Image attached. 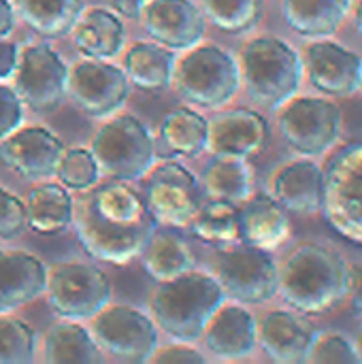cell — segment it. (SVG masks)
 Here are the masks:
<instances>
[{"instance_id": "21", "label": "cell", "mask_w": 362, "mask_h": 364, "mask_svg": "<svg viewBox=\"0 0 362 364\" xmlns=\"http://www.w3.org/2000/svg\"><path fill=\"white\" fill-rule=\"evenodd\" d=\"M273 198L288 211L314 215L322 211L324 168L314 160H294L273 177Z\"/></svg>"}, {"instance_id": "5", "label": "cell", "mask_w": 362, "mask_h": 364, "mask_svg": "<svg viewBox=\"0 0 362 364\" xmlns=\"http://www.w3.org/2000/svg\"><path fill=\"white\" fill-rule=\"evenodd\" d=\"M173 75L179 96L203 109L228 105L241 81L235 58L215 45H194V49L181 58Z\"/></svg>"}, {"instance_id": "38", "label": "cell", "mask_w": 362, "mask_h": 364, "mask_svg": "<svg viewBox=\"0 0 362 364\" xmlns=\"http://www.w3.org/2000/svg\"><path fill=\"white\" fill-rule=\"evenodd\" d=\"M26 226V205L15 194L0 188V239H15Z\"/></svg>"}, {"instance_id": "32", "label": "cell", "mask_w": 362, "mask_h": 364, "mask_svg": "<svg viewBox=\"0 0 362 364\" xmlns=\"http://www.w3.org/2000/svg\"><path fill=\"white\" fill-rule=\"evenodd\" d=\"M203 183L209 198L241 205L252 196V166L245 158L215 156L203 173Z\"/></svg>"}, {"instance_id": "6", "label": "cell", "mask_w": 362, "mask_h": 364, "mask_svg": "<svg viewBox=\"0 0 362 364\" xmlns=\"http://www.w3.org/2000/svg\"><path fill=\"white\" fill-rule=\"evenodd\" d=\"M92 154L100 175L113 181H134L154 164V141L137 117L119 115L96 132Z\"/></svg>"}, {"instance_id": "2", "label": "cell", "mask_w": 362, "mask_h": 364, "mask_svg": "<svg viewBox=\"0 0 362 364\" xmlns=\"http://www.w3.org/2000/svg\"><path fill=\"white\" fill-rule=\"evenodd\" d=\"M348 288L344 256L320 243H303L284 262L277 292L299 314H324L348 296Z\"/></svg>"}, {"instance_id": "13", "label": "cell", "mask_w": 362, "mask_h": 364, "mask_svg": "<svg viewBox=\"0 0 362 364\" xmlns=\"http://www.w3.org/2000/svg\"><path fill=\"white\" fill-rule=\"evenodd\" d=\"M68 68L62 58L45 43L21 51L15 68V90L23 105L38 113L53 111L66 96Z\"/></svg>"}, {"instance_id": "28", "label": "cell", "mask_w": 362, "mask_h": 364, "mask_svg": "<svg viewBox=\"0 0 362 364\" xmlns=\"http://www.w3.org/2000/svg\"><path fill=\"white\" fill-rule=\"evenodd\" d=\"M102 360L92 333L75 320L55 322L45 335V363L49 364H96Z\"/></svg>"}, {"instance_id": "11", "label": "cell", "mask_w": 362, "mask_h": 364, "mask_svg": "<svg viewBox=\"0 0 362 364\" xmlns=\"http://www.w3.org/2000/svg\"><path fill=\"white\" fill-rule=\"evenodd\" d=\"M92 318V337L98 350L107 352L115 360L145 363L156 352V326L139 309L126 305H105Z\"/></svg>"}, {"instance_id": "23", "label": "cell", "mask_w": 362, "mask_h": 364, "mask_svg": "<svg viewBox=\"0 0 362 364\" xmlns=\"http://www.w3.org/2000/svg\"><path fill=\"white\" fill-rule=\"evenodd\" d=\"M47 271L26 252H0V316L19 309L45 292Z\"/></svg>"}, {"instance_id": "18", "label": "cell", "mask_w": 362, "mask_h": 364, "mask_svg": "<svg viewBox=\"0 0 362 364\" xmlns=\"http://www.w3.org/2000/svg\"><path fill=\"white\" fill-rule=\"evenodd\" d=\"M139 17L145 32L171 51L192 49L205 32V17L190 0H149Z\"/></svg>"}, {"instance_id": "31", "label": "cell", "mask_w": 362, "mask_h": 364, "mask_svg": "<svg viewBox=\"0 0 362 364\" xmlns=\"http://www.w3.org/2000/svg\"><path fill=\"white\" fill-rule=\"evenodd\" d=\"M15 6L23 23L45 38L68 34L83 13V0H15Z\"/></svg>"}, {"instance_id": "46", "label": "cell", "mask_w": 362, "mask_h": 364, "mask_svg": "<svg viewBox=\"0 0 362 364\" xmlns=\"http://www.w3.org/2000/svg\"><path fill=\"white\" fill-rule=\"evenodd\" d=\"M356 352H358V358H361L362 363V331L361 335H358V339H356Z\"/></svg>"}, {"instance_id": "44", "label": "cell", "mask_w": 362, "mask_h": 364, "mask_svg": "<svg viewBox=\"0 0 362 364\" xmlns=\"http://www.w3.org/2000/svg\"><path fill=\"white\" fill-rule=\"evenodd\" d=\"M13 6L9 0H0V38H4L13 30Z\"/></svg>"}, {"instance_id": "9", "label": "cell", "mask_w": 362, "mask_h": 364, "mask_svg": "<svg viewBox=\"0 0 362 364\" xmlns=\"http://www.w3.org/2000/svg\"><path fill=\"white\" fill-rule=\"evenodd\" d=\"M280 130L290 149L303 158L324 156L341 136V111L333 100L318 96H292L282 105Z\"/></svg>"}, {"instance_id": "34", "label": "cell", "mask_w": 362, "mask_h": 364, "mask_svg": "<svg viewBox=\"0 0 362 364\" xmlns=\"http://www.w3.org/2000/svg\"><path fill=\"white\" fill-rule=\"evenodd\" d=\"M203 9L218 30L239 34L258 23L262 0H203Z\"/></svg>"}, {"instance_id": "19", "label": "cell", "mask_w": 362, "mask_h": 364, "mask_svg": "<svg viewBox=\"0 0 362 364\" xmlns=\"http://www.w3.org/2000/svg\"><path fill=\"white\" fill-rule=\"evenodd\" d=\"M314 337L316 331L303 316L284 309L269 311L258 326V343L275 363H307Z\"/></svg>"}, {"instance_id": "3", "label": "cell", "mask_w": 362, "mask_h": 364, "mask_svg": "<svg viewBox=\"0 0 362 364\" xmlns=\"http://www.w3.org/2000/svg\"><path fill=\"white\" fill-rule=\"evenodd\" d=\"M224 299L226 294L215 277L192 269L169 282H158L149 307L158 326L169 337L192 343L203 335L209 318Z\"/></svg>"}, {"instance_id": "16", "label": "cell", "mask_w": 362, "mask_h": 364, "mask_svg": "<svg viewBox=\"0 0 362 364\" xmlns=\"http://www.w3.org/2000/svg\"><path fill=\"white\" fill-rule=\"evenodd\" d=\"M64 151V143L53 132L30 126L2 139L0 160L26 179H47L55 175Z\"/></svg>"}, {"instance_id": "41", "label": "cell", "mask_w": 362, "mask_h": 364, "mask_svg": "<svg viewBox=\"0 0 362 364\" xmlns=\"http://www.w3.org/2000/svg\"><path fill=\"white\" fill-rule=\"evenodd\" d=\"M17 45L0 38V79H6L17 68Z\"/></svg>"}, {"instance_id": "12", "label": "cell", "mask_w": 362, "mask_h": 364, "mask_svg": "<svg viewBox=\"0 0 362 364\" xmlns=\"http://www.w3.org/2000/svg\"><path fill=\"white\" fill-rule=\"evenodd\" d=\"M141 179L143 200L154 220L173 228H186L201 205L196 177L177 162H164L149 168Z\"/></svg>"}, {"instance_id": "37", "label": "cell", "mask_w": 362, "mask_h": 364, "mask_svg": "<svg viewBox=\"0 0 362 364\" xmlns=\"http://www.w3.org/2000/svg\"><path fill=\"white\" fill-rule=\"evenodd\" d=\"M307 363L352 364L361 363V358L356 352V343H352L348 337L339 333H322L314 337V343L307 354Z\"/></svg>"}, {"instance_id": "20", "label": "cell", "mask_w": 362, "mask_h": 364, "mask_svg": "<svg viewBox=\"0 0 362 364\" xmlns=\"http://www.w3.org/2000/svg\"><path fill=\"white\" fill-rule=\"evenodd\" d=\"M205 346L211 354L226 360L245 358L256 350L258 326L254 316L241 305H220L209 318L205 331Z\"/></svg>"}, {"instance_id": "15", "label": "cell", "mask_w": 362, "mask_h": 364, "mask_svg": "<svg viewBox=\"0 0 362 364\" xmlns=\"http://www.w3.org/2000/svg\"><path fill=\"white\" fill-rule=\"evenodd\" d=\"M303 68L312 85L329 96H352L362 85V58L335 41L312 43Z\"/></svg>"}, {"instance_id": "7", "label": "cell", "mask_w": 362, "mask_h": 364, "mask_svg": "<svg viewBox=\"0 0 362 364\" xmlns=\"http://www.w3.org/2000/svg\"><path fill=\"white\" fill-rule=\"evenodd\" d=\"M322 213L335 232L362 245V143L337 151L324 168Z\"/></svg>"}, {"instance_id": "39", "label": "cell", "mask_w": 362, "mask_h": 364, "mask_svg": "<svg viewBox=\"0 0 362 364\" xmlns=\"http://www.w3.org/2000/svg\"><path fill=\"white\" fill-rule=\"evenodd\" d=\"M21 117H23V111H21V98L17 96V92H13L6 85H0V141L9 136L13 130H17Z\"/></svg>"}, {"instance_id": "30", "label": "cell", "mask_w": 362, "mask_h": 364, "mask_svg": "<svg viewBox=\"0 0 362 364\" xmlns=\"http://www.w3.org/2000/svg\"><path fill=\"white\" fill-rule=\"evenodd\" d=\"M190 232L209 245L228 247L241 241V224H239V207L228 200L209 198L201 203L194 218L186 226Z\"/></svg>"}, {"instance_id": "1", "label": "cell", "mask_w": 362, "mask_h": 364, "mask_svg": "<svg viewBox=\"0 0 362 364\" xmlns=\"http://www.w3.org/2000/svg\"><path fill=\"white\" fill-rule=\"evenodd\" d=\"M75 235L96 260L128 264L141 256L158 222L126 181H109L83 194L73 209Z\"/></svg>"}, {"instance_id": "24", "label": "cell", "mask_w": 362, "mask_h": 364, "mask_svg": "<svg viewBox=\"0 0 362 364\" xmlns=\"http://www.w3.org/2000/svg\"><path fill=\"white\" fill-rule=\"evenodd\" d=\"M352 0H284L286 23L307 38L333 36L346 21Z\"/></svg>"}, {"instance_id": "26", "label": "cell", "mask_w": 362, "mask_h": 364, "mask_svg": "<svg viewBox=\"0 0 362 364\" xmlns=\"http://www.w3.org/2000/svg\"><path fill=\"white\" fill-rule=\"evenodd\" d=\"M75 47L94 60H107L119 53L124 45V26L119 17L107 9H90L79 15L73 28Z\"/></svg>"}, {"instance_id": "25", "label": "cell", "mask_w": 362, "mask_h": 364, "mask_svg": "<svg viewBox=\"0 0 362 364\" xmlns=\"http://www.w3.org/2000/svg\"><path fill=\"white\" fill-rule=\"evenodd\" d=\"M141 264L151 279L169 282L194 269V254L173 226L156 228L141 252Z\"/></svg>"}, {"instance_id": "22", "label": "cell", "mask_w": 362, "mask_h": 364, "mask_svg": "<svg viewBox=\"0 0 362 364\" xmlns=\"http://www.w3.org/2000/svg\"><path fill=\"white\" fill-rule=\"evenodd\" d=\"M241 241L271 252L290 237L288 209L269 194H252L239 209Z\"/></svg>"}, {"instance_id": "17", "label": "cell", "mask_w": 362, "mask_h": 364, "mask_svg": "<svg viewBox=\"0 0 362 364\" xmlns=\"http://www.w3.org/2000/svg\"><path fill=\"white\" fill-rule=\"evenodd\" d=\"M269 143L267 119L252 109H230L207 122V147L213 156L252 158Z\"/></svg>"}, {"instance_id": "33", "label": "cell", "mask_w": 362, "mask_h": 364, "mask_svg": "<svg viewBox=\"0 0 362 364\" xmlns=\"http://www.w3.org/2000/svg\"><path fill=\"white\" fill-rule=\"evenodd\" d=\"M162 143L179 156H196L207 147V119L192 109H175L160 122Z\"/></svg>"}, {"instance_id": "27", "label": "cell", "mask_w": 362, "mask_h": 364, "mask_svg": "<svg viewBox=\"0 0 362 364\" xmlns=\"http://www.w3.org/2000/svg\"><path fill=\"white\" fill-rule=\"evenodd\" d=\"M73 209L75 203L64 186L41 183L28 194L26 220L38 235H60L73 224Z\"/></svg>"}, {"instance_id": "35", "label": "cell", "mask_w": 362, "mask_h": 364, "mask_svg": "<svg viewBox=\"0 0 362 364\" xmlns=\"http://www.w3.org/2000/svg\"><path fill=\"white\" fill-rule=\"evenodd\" d=\"M34 331L9 316H0V364H28L34 358Z\"/></svg>"}, {"instance_id": "45", "label": "cell", "mask_w": 362, "mask_h": 364, "mask_svg": "<svg viewBox=\"0 0 362 364\" xmlns=\"http://www.w3.org/2000/svg\"><path fill=\"white\" fill-rule=\"evenodd\" d=\"M354 21H356V28L362 34V0L356 2V9H354Z\"/></svg>"}, {"instance_id": "29", "label": "cell", "mask_w": 362, "mask_h": 364, "mask_svg": "<svg viewBox=\"0 0 362 364\" xmlns=\"http://www.w3.org/2000/svg\"><path fill=\"white\" fill-rule=\"evenodd\" d=\"M124 73L134 87L145 92H158L169 87L175 73V60L171 49L158 43H137L126 53Z\"/></svg>"}, {"instance_id": "36", "label": "cell", "mask_w": 362, "mask_h": 364, "mask_svg": "<svg viewBox=\"0 0 362 364\" xmlns=\"http://www.w3.org/2000/svg\"><path fill=\"white\" fill-rule=\"evenodd\" d=\"M55 175L60 177V181L66 190L83 192V190H90L98 181L100 171H98V164H96V158L92 151L70 149V151H64Z\"/></svg>"}, {"instance_id": "43", "label": "cell", "mask_w": 362, "mask_h": 364, "mask_svg": "<svg viewBox=\"0 0 362 364\" xmlns=\"http://www.w3.org/2000/svg\"><path fill=\"white\" fill-rule=\"evenodd\" d=\"M109 2H111V6H113L119 15L134 19V17L141 15L143 6H145L149 0H109Z\"/></svg>"}, {"instance_id": "4", "label": "cell", "mask_w": 362, "mask_h": 364, "mask_svg": "<svg viewBox=\"0 0 362 364\" xmlns=\"http://www.w3.org/2000/svg\"><path fill=\"white\" fill-rule=\"evenodd\" d=\"M241 75L252 100L265 109H280L297 96L303 83V58L277 36H258L241 51Z\"/></svg>"}, {"instance_id": "8", "label": "cell", "mask_w": 362, "mask_h": 364, "mask_svg": "<svg viewBox=\"0 0 362 364\" xmlns=\"http://www.w3.org/2000/svg\"><path fill=\"white\" fill-rule=\"evenodd\" d=\"M213 271L224 294L245 305L267 303L280 288V269L269 252L243 241L220 247L213 258Z\"/></svg>"}, {"instance_id": "14", "label": "cell", "mask_w": 362, "mask_h": 364, "mask_svg": "<svg viewBox=\"0 0 362 364\" xmlns=\"http://www.w3.org/2000/svg\"><path fill=\"white\" fill-rule=\"evenodd\" d=\"M66 94L85 115L107 117L128 100L130 81L117 66L87 58L68 70Z\"/></svg>"}, {"instance_id": "47", "label": "cell", "mask_w": 362, "mask_h": 364, "mask_svg": "<svg viewBox=\"0 0 362 364\" xmlns=\"http://www.w3.org/2000/svg\"><path fill=\"white\" fill-rule=\"evenodd\" d=\"M361 90H362V85H361Z\"/></svg>"}, {"instance_id": "10", "label": "cell", "mask_w": 362, "mask_h": 364, "mask_svg": "<svg viewBox=\"0 0 362 364\" xmlns=\"http://www.w3.org/2000/svg\"><path fill=\"white\" fill-rule=\"evenodd\" d=\"M47 299L51 309L66 320H83L98 314L111 296L107 275L81 260L60 262L47 273Z\"/></svg>"}, {"instance_id": "42", "label": "cell", "mask_w": 362, "mask_h": 364, "mask_svg": "<svg viewBox=\"0 0 362 364\" xmlns=\"http://www.w3.org/2000/svg\"><path fill=\"white\" fill-rule=\"evenodd\" d=\"M348 294L352 296V305L362 318V264H354L350 269V288Z\"/></svg>"}, {"instance_id": "40", "label": "cell", "mask_w": 362, "mask_h": 364, "mask_svg": "<svg viewBox=\"0 0 362 364\" xmlns=\"http://www.w3.org/2000/svg\"><path fill=\"white\" fill-rule=\"evenodd\" d=\"M151 360L160 364H201L203 363V356L196 350L188 348V346H166L160 352H154Z\"/></svg>"}]
</instances>
